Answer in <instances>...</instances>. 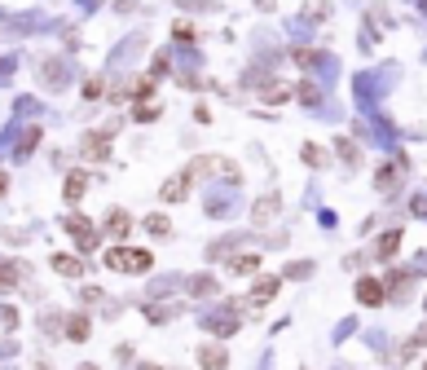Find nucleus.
Masks as SVG:
<instances>
[{"mask_svg": "<svg viewBox=\"0 0 427 370\" xmlns=\"http://www.w3.org/2000/svg\"><path fill=\"white\" fill-rule=\"evenodd\" d=\"M150 264H155V256H150L145 247H110V251H106V269H123V274H145Z\"/></svg>", "mask_w": 427, "mask_h": 370, "instance_id": "f257e3e1", "label": "nucleus"}, {"mask_svg": "<svg viewBox=\"0 0 427 370\" xmlns=\"http://www.w3.org/2000/svg\"><path fill=\"white\" fill-rule=\"evenodd\" d=\"M62 229L75 238V247H80L84 256H93V251H97V243H102V234H97V229H93V221H88V216H80V211H66V216H62Z\"/></svg>", "mask_w": 427, "mask_h": 370, "instance_id": "f03ea898", "label": "nucleus"}, {"mask_svg": "<svg viewBox=\"0 0 427 370\" xmlns=\"http://www.w3.org/2000/svg\"><path fill=\"white\" fill-rule=\"evenodd\" d=\"M185 172H190V176H216V181H238V176H242L234 159H220V154H198Z\"/></svg>", "mask_w": 427, "mask_h": 370, "instance_id": "7ed1b4c3", "label": "nucleus"}, {"mask_svg": "<svg viewBox=\"0 0 427 370\" xmlns=\"http://www.w3.org/2000/svg\"><path fill=\"white\" fill-rule=\"evenodd\" d=\"M27 278H31V269L22 260H0V296H9V291L18 282H27Z\"/></svg>", "mask_w": 427, "mask_h": 370, "instance_id": "20e7f679", "label": "nucleus"}, {"mask_svg": "<svg viewBox=\"0 0 427 370\" xmlns=\"http://www.w3.org/2000/svg\"><path fill=\"white\" fill-rule=\"evenodd\" d=\"M357 300H361L366 309H379V304L388 300V282H379V278H357Z\"/></svg>", "mask_w": 427, "mask_h": 370, "instance_id": "39448f33", "label": "nucleus"}, {"mask_svg": "<svg viewBox=\"0 0 427 370\" xmlns=\"http://www.w3.org/2000/svg\"><path fill=\"white\" fill-rule=\"evenodd\" d=\"M198 366H203V370H225V366H230V353H225V344H198Z\"/></svg>", "mask_w": 427, "mask_h": 370, "instance_id": "423d86ee", "label": "nucleus"}, {"mask_svg": "<svg viewBox=\"0 0 427 370\" xmlns=\"http://www.w3.org/2000/svg\"><path fill=\"white\" fill-rule=\"evenodd\" d=\"M80 154L88 159V164H97V159L110 154V132H88V137L80 141Z\"/></svg>", "mask_w": 427, "mask_h": 370, "instance_id": "0eeeda50", "label": "nucleus"}, {"mask_svg": "<svg viewBox=\"0 0 427 370\" xmlns=\"http://www.w3.org/2000/svg\"><path fill=\"white\" fill-rule=\"evenodd\" d=\"M278 286H282V278H256V286H251V296H247V309L269 304L273 296H278Z\"/></svg>", "mask_w": 427, "mask_h": 370, "instance_id": "6e6552de", "label": "nucleus"}, {"mask_svg": "<svg viewBox=\"0 0 427 370\" xmlns=\"http://www.w3.org/2000/svg\"><path fill=\"white\" fill-rule=\"evenodd\" d=\"M401 172H406V164H401V159L384 164V168H379V176H374V190H379V194H392L396 185H401Z\"/></svg>", "mask_w": 427, "mask_h": 370, "instance_id": "1a4fd4ad", "label": "nucleus"}, {"mask_svg": "<svg viewBox=\"0 0 427 370\" xmlns=\"http://www.w3.org/2000/svg\"><path fill=\"white\" fill-rule=\"evenodd\" d=\"M190 181H194L190 172H181V176H172V181H163V190H159V199H163V203H181V199L190 194Z\"/></svg>", "mask_w": 427, "mask_h": 370, "instance_id": "9d476101", "label": "nucleus"}, {"mask_svg": "<svg viewBox=\"0 0 427 370\" xmlns=\"http://www.w3.org/2000/svg\"><path fill=\"white\" fill-rule=\"evenodd\" d=\"M278 211H282V199H278V194H264V199H256V211H251V221H256V225H269L273 216H278Z\"/></svg>", "mask_w": 427, "mask_h": 370, "instance_id": "9b49d317", "label": "nucleus"}, {"mask_svg": "<svg viewBox=\"0 0 427 370\" xmlns=\"http://www.w3.org/2000/svg\"><path fill=\"white\" fill-rule=\"evenodd\" d=\"M84 190H88V172H66V181H62V199H66V203H80Z\"/></svg>", "mask_w": 427, "mask_h": 370, "instance_id": "f8f14e48", "label": "nucleus"}, {"mask_svg": "<svg viewBox=\"0 0 427 370\" xmlns=\"http://www.w3.org/2000/svg\"><path fill=\"white\" fill-rule=\"evenodd\" d=\"M53 269H58L62 278H75V282H80V278H84V260H80V256L58 251V256H53Z\"/></svg>", "mask_w": 427, "mask_h": 370, "instance_id": "ddd939ff", "label": "nucleus"}, {"mask_svg": "<svg viewBox=\"0 0 427 370\" xmlns=\"http://www.w3.org/2000/svg\"><path fill=\"white\" fill-rule=\"evenodd\" d=\"M128 229H133V216L123 207H110V216H106V234L110 238H128Z\"/></svg>", "mask_w": 427, "mask_h": 370, "instance_id": "4468645a", "label": "nucleus"}, {"mask_svg": "<svg viewBox=\"0 0 427 370\" xmlns=\"http://www.w3.org/2000/svg\"><path fill=\"white\" fill-rule=\"evenodd\" d=\"M185 291H190V296H220V286H216V278H212V274H194Z\"/></svg>", "mask_w": 427, "mask_h": 370, "instance_id": "2eb2a0df", "label": "nucleus"}, {"mask_svg": "<svg viewBox=\"0 0 427 370\" xmlns=\"http://www.w3.org/2000/svg\"><path fill=\"white\" fill-rule=\"evenodd\" d=\"M88 331H93V326H88V317H84V313H71V322L62 326V335H66V339H75V344L88 339Z\"/></svg>", "mask_w": 427, "mask_h": 370, "instance_id": "dca6fc26", "label": "nucleus"}, {"mask_svg": "<svg viewBox=\"0 0 427 370\" xmlns=\"http://www.w3.org/2000/svg\"><path fill=\"white\" fill-rule=\"evenodd\" d=\"M396 243H401V229H388V234L379 238V243H374V251H379V256L388 260V256H396Z\"/></svg>", "mask_w": 427, "mask_h": 370, "instance_id": "f3484780", "label": "nucleus"}, {"mask_svg": "<svg viewBox=\"0 0 427 370\" xmlns=\"http://www.w3.org/2000/svg\"><path fill=\"white\" fill-rule=\"evenodd\" d=\"M159 115H163V106H159V101H141V106H133V119H141V124L159 119Z\"/></svg>", "mask_w": 427, "mask_h": 370, "instance_id": "a211bd4d", "label": "nucleus"}, {"mask_svg": "<svg viewBox=\"0 0 427 370\" xmlns=\"http://www.w3.org/2000/svg\"><path fill=\"white\" fill-rule=\"evenodd\" d=\"M260 97H264V106H282V101L291 97V89H287V84H264Z\"/></svg>", "mask_w": 427, "mask_h": 370, "instance_id": "6ab92c4d", "label": "nucleus"}, {"mask_svg": "<svg viewBox=\"0 0 427 370\" xmlns=\"http://www.w3.org/2000/svg\"><path fill=\"white\" fill-rule=\"evenodd\" d=\"M256 264H260V256H242V251L230 256V269L234 274H256Z\"/></svg>", "mask_w": 427, "mask_h": 370, "instance_id": "aec40b11", "label": "nucleus"}, {"mask_svg": "<svg viewBox=\"0 0 427 370\" xmlns=\"http://www.w3.org/2000/svg\"><path fill=\"white\" fill-rule=\"evenodd\" d=\"M145 313H150V322H172V317H177L181 309H177V304H150Z\"/></svg>", "mask_w": 427, "mask_h": 370, "instance_id": "412c9836", "label": "nucleus"}, {"mask_svg": "<svg viewBox=\"0 0 427 370\" xmlns=\"http://www.w3.org/2000/svg\"><path fill=\"white\" fill-rule=\"evenodd\" d=\"M299 154H304V164H309V168H321V164H326V150H321V146H313V141H309L304 150H299Z\"/></svg>", "mask_w": 427, "mask_h": 370, "instance_id": "4be33fe9", "label": "nucleus"}, {"mask_svg": "<svg viewBox=\"0 0 427 370\" xmlns=\"http://www.w3.org/2000/svg\"><path fill=\"white\" fill-rule=\"evenodd\" d=\"M299 101H304V106H317V101H321V89L304 79V84H299Z\"/></svg>", "mask_w": 427, "mask_h": 370, "instance_id": "5701e85b", "label": "nucleus"}, {"mask_svg": "<svg viewBox=\"0 0 427 370\" xmlns=\"http://www.w3.org/2000/svg\"><path fill=\"white\" fill-rule=\"evenodd\" d=\"M339 159H344V164H361V150L344 137V141H339Z\"/></svg>", "mask_w": 427, "mask_h": 370, "instance_id": "b1692460", "label": "nucleus"}, {"mask_svg": "<svg viewBox=\"0 0 427 370\" xmlns=\"http://www.w3.org/2000/svg\"><path fill=\"white\" fill-rule=\"evenodd\" d=\"M145 229L155 234V238H163V234H172V225H168V216H150L145 221Z\"/></svg>", "mask_w": 427, "mask_h": 370, "instance_id": "393cba45", "label": "nucleus"}, {"mask_svg": "<svg viewBox=\"0 0 427 370\" xmlns=\"http://www.w3.org/2000/svg\"><path fill=\"white\" fill-rule=\"evenodd\" d=\"M172 31H177V40H194V31H190V22H177V26H172Z\"/></svg>", "mask_w": 427, "mask_h": 370, "instance_id": "a878e982", "label": "nucleus"}, {"mask_svg": "<svg viewBox=\"0 0 427 370\" xmlns=\"http://www.w3.org/2000/svg\"><path fill=\"white\" fill-rule=\"evenodd\" d=\"M5 190H9V176H5V172H0V194H5Z\"/></svg>", "mask_w": 427, "mask_h": 370, "instance_id": "bb28decb", "label": "nucleus"}, {"mask_svg": "<svg viewBox=\"0 0 427 370\" xmlns=\"http://www.w3.org/2000/svg\"><path fill=\"white\" fill-rule=\"evenodd\" d=\"M31 370H53V366H48V361H31Z\"/></svg>", "mask_w": 427, "mask_h": 370, "instance_id": "cd10ccee", "label": "nucleus"}, {"mask_svg": "<svg viewBox=\"0 0 427 370\" xmlns=\"http://www.w3.org/2000/svg\"><path fill=\"white\" fill-rule=\"evenodd\" d=\"M256 5H260V9H273V0H256Z\"/></svg>", "mask_w": 427, "mask_h": 370, "instance_id": "c85d7f7f", "label": "nucleus"}, {"mask_svg": "<svg viewBox=\"0 0 427 370\" xmlns=\"http://www.w3.org/2000/svg\"><path fill=\"white\" fill-rule=\"evenodd\" d=\"M80 370H97V366H88V361H84V366H80Z\"/></svg>", "mask_w": 427, "mask_h": 370, "instance_id": "c756f323", "label": "nucleus"}]
</instances>
